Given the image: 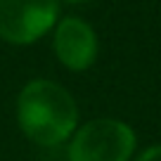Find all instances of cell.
<instances>
[{"instance_id":"cell-3","label":"cell","mask_w":161,"mask_h":161,"mask_svg":"<svg viewBox=\"0 0 161 161\" xmlns=\"http://www.w3.org/2000/svg\"><path fill=\"white\" fill-rule=\"evenodd\" d=\"M59 0H0V38L31 45L55 29Z\"/></svg>"},{"instance_id":"cell-4","label":"cell","mask_w":161,"mask_h":161,"mask_svg":"<svg viewBox=\"0 0 161 161\" xmlns=\"http://www.w3.org/2000/svg\"><path fill=\"white\" fill-rule=\"evenodd\" d=\"M52 50L69 71H86L97 59V33L80 17H64L55 24Z\"/></svg>"},{"instance_id":"cell-5","label":"cell","mask_w":161,"mask_h":161,"mask_svg":"<svg viewBox=\"0 0 161 161\" xmlns=\"http://www.w3.org/2000/svg\"><path fill=\"white\" fill-rule=\"evenodd\" d=\"M135 161H161V145L147 147L145 152H140V154H137Z\"/></svg>"},{"instance_id":"cell-6","label":"cell","mask_w":161,"mask_h":161,"mask_svg":"<svg viewBox=\"0 0 161 161\" xmlns=\"http://www.w3.org/2000/svg\"><path fill=\"white\" fill-rule=\"evenodd\" d=\"M64 3H69V5H90L95 0H64Z\"/></svg>"},{"instance_id":"cell-1","label":"cell","mask_w":161,"mask_h":161,"mask_svg":"<svg viewBox=\"0 0 161 161\" xmlns=\"http://www.w3.org/2000/svg\"><path fill=\"white\" fill-rule=\"evenodd\" d=\"M17 123L31 142L55 147L78 128V104L59 83L33 78L17 97Z\"/></svg>"},{"instance_id":"cell-2","label":"cell","mask_w":161,"mask_h":161,"mask_svg":"<svg viewBox=\"0 0 161 161\" xmlns=\"http://www.w3.org/2000/svg\"><path fill=\"white\" fill-rule=\"evenodd\" d=\"M69 140V161H128L137 145L135 130L119 119L88 121Z\"/></svg>"}]
</instances>
